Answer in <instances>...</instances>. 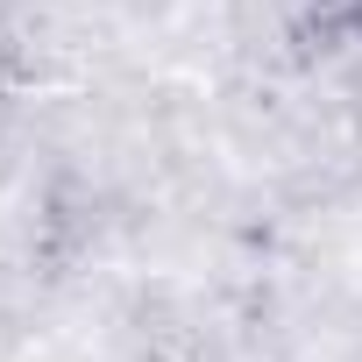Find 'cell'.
<instances>
[{
    "instance_id": "cell-1",
    "label": "cell",
    "mask_w": 362,
    "mask_h": 362,
    "mask_svg": "<svg viewBox=\"0 0 362 362\" xmlns=\"http://www.w3.org/2000/svg\"><path fill=\"white\" fill-rule=\"evenodd\" d=\"M284 22L305 50H355L362 43V0H284Z\"/></svg>"
}]
</instances>
